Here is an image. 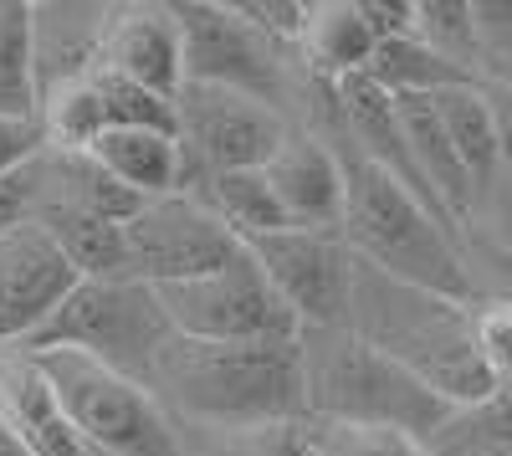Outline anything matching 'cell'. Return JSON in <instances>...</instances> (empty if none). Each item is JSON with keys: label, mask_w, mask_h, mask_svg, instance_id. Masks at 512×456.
<instances>
[{"label": "cell", "mask_w": 512, "mask_h": 456, "mask_svg": "<svg viewBox=\"0 0 512 456\" xmlns=\"http://www.w3.org/2000/svg\"><path fill=\"white\" fill-rule=\"evenodd\" d=\"M303 129L318 134L338 159V175H344V221H338V236L354 252V262H369L384 277L415 282L425 293L472 303V277H466V262H461V241L405 185H395L374 159L359 154V144L344 134V118H338L333 82L318 93Z\"/></svg>", "instance_id": "obj_1"}, {"label": "cell", "mask_w": 512, "mask_h": 456, "mask_svg": "<svg viewBox=\"0 0 512 456\" xmlns=\"http://www.w3.org/2000/svg\"><path fill=\"white\" fill-rule=\"evenodd\" d=\"M344 328H354L369 349L410 369L446 405H466L492 390V369L472 344V303L425 293L415 282L384 277L369 262H354Z\"/></svg>", "instance_id": "obj_2"}, {"label": "cell", "mask_w": 512, "mask_h": 456, "mask_svg": "<svg viewBox=\"0 0 512 456\" xmlns=\"http://www.w3.org/2000/svg\"><path fill=\"white\" fill-rule=\"evenodd\" d=\"M144 390L169 421H303V364L292 344H205L169 334Z\"/></svg>", "instance_id": "obj_3"}, {"label": "cell", "mask_w": 512, "mask_h": 456, "mask_svg": "<svg viewBox=\"0 0 512 456\" xmlns=\"http://www.w3.org/2000/svg\"><path fill=\"white\" fill-rule=\"evenodd\" d=\"M297 364H303V421L318 426L400 431L425 441L451 410L410 369L369 349L354 328H303Z\"/></svg>", "instance_id": "obj_4"}, {"label": "cell", "mask_w": 512, "mask_h": 456, "mask_svg": "<svg viewBox=\"0 0 512 456\" xmlns=\"http://www.w3.org/2000/svg\"><path fill=\"white\" fill-rule=\"evenodd\" d=\"M185 41V82H216L256 103L277 108L292 129L303 123L318 77L297 62L292 47L256 31L231 0H169Z\"/></svg>", "instance_id": "obj_5"}, {"label": "cell", "mask_w": 512, "mask_h": 456, "mask_svg": "<svg viewBox=\"0 0 512 456\" xmlns=\"http://www.w3.org/2000/svg\"><path fill=\"white\" fill-rule=\"evenodd\" d=\"M31 359L88 456H175V426L139 380L72 349H47Z\"/></svg>", "instance_id": "obj_6"}, {"label": "cell", "mask_w": 512, "mask_h": 456, "mask_svg": "<svg viewBox=\"0 0 512 456\" xmlns=\"http://www.w3.org/2000/svg\"><path fill=\"white\" fill-rule=\"evenodd\" d=\"M169 313L149 282L134 277H82L72 287V298L36 328V339L21 344L26 354L47 349H72L88 354L128 380H149L154 354L169 344Z\"/></svg>", "instance_id": "obj_7"}, {"label": "cell", "mask_w": 512, "mask_h": 456, "mask_svg": "<svg viewBox=\"0 0 512 456\" xmlns=\"http://www.w3.org/2000/svg\"><path fill=\"white\" fill-rule=\"evenodd\" d=\"M159 303L175 334L205 344H292L303 334V323L277 298V287L246 246L210 277L159 287Z\"/></svg>", "instance_id": "obj_8"}, {"label": "cell", "mask_w": 512, "mask_h": 456, "mask_svg": "<svg viewBox=\"0 0 512 456\" xmlns=\"http://www.w3.org/2000/svg\"><path fill=\"white\" fill-rule=\"evenodd\" d=\"M292 134V123L256 103L236 88H216V82H185L175 93V144L185 180L200 175H226V170H262L272 149Z\"/></svg>", "instance_id": "obj_9"}, {"label": "cell", "mask_w": 512, "mask_h": 456, "mask_svg": "<svg viewBox=\"0 0 512 456\" xmlns=\"http://www.w3.org/2000/svg\"><path fill=\"white\" fill-rule=\"evenodd\" d=\"M123 252H128V277L149 282L159 293V287L195 282V277H210L216 267H226L241 252V241L195 195L175 190V195L144 200L123 221Z\"/></svg>", "instance_id": "obj_10"}, {"label": "cell", "mask_w": 512, "mask_h": 456, "mask_svg": "<svg viewBox=\"0 0 512 456\" xmlns=\"http://www.w3.org/2000/svg\"><path fill=\"white\" fill-rule=\"evenodd\" d=\"M303 328H344L354 252L338 231H272L241 241Z\"/></svg>", "instance_id": "obj_11"}, {"label": "cell", "mask_w": 512, "mask_h": 456, "mask_svg": "<svg viewBox=\"0 0 512 456\" xmlns=\"http://www.w3.org/2000/svg\"><path fill=\"white\" fill-rule=\"evenodd\" d=\"M82 277L57 252V241L36 221H21L0 236V344H31Z\"/></svg>", "instance_id": "obj_12"}, {"label": "cell", "mask_w": 512, "mask_h": 456, "mask_svg": "<svg viewBox=\"0 0 512 456\" xmlns=\"http://www.w3.org/2000/svg\"><path fill=\"white\" fill-rule=\"evenodd\" d=\"M98 67L175 103L185 88V41L169 0H118L103 16Z\"/></svg>", "instance_id": "obj_13"}, {"label": "cell", "mask_w": 512, "mask_h": 456, "mask_svg": "<svg viewBox=\"0 0 512 456\" xmlns=\"http://www.w3.org/2000/svg\"><path fill=\"white\" fill-rule=\"evenodd\" d=\"M262 180L287 231H338V221H344V175L318 134L292 129L262 164Z\"/></svg>", "instance_id": "obj_14"}, {"label": "cell", "mask_w": 512, "mask_h": 456, "mask_svg": "<svg viewBox=\"0 0 512 456\" xmlns=\"http://www.w3.org/2000/svg\"><path fill=\"white\" fill-rule=\"evenodd\" d=\"M103 0H31V77L36 103L98 72Z\"/></svg>", "instance_id": "obj_15"}, {"label": "cell", "mask_w": 512, "mask_h": 456, "mask_svg": "<svg viewBox=\"0 0 512 456\" xmlns=\"http://www.w3.org/2000/svg\"><path fill=\"white\" fill-rule=\"evenodd\" d=\"M0 421L16 431V441L31 456H88V446L77 441V431L52 405L36 359L11 344H0Z\"/></svg>", "instance_id": "obj_16"}, {"label": "cell", "mask_w": 512, "mask_h": 456, "mask_svg": "<svg viewBox=\"0 0 512 456\" xmlns=\"http://www.w3.org/2000/svg\"><path fill=\"white\" fill-rule=\"evenodd\" d=\"M374 47H379V36L369 31L359 0H308L292 52L318 82H344L364 72Z\"/></svg>", "instance_id": "obj_17"}, {"label": "cell", "mask_w": 512, "mask_h": 456, "mask_svg": "<svg viewBox=\"0 0 512 456\" xmlns=\"http://www.w3.org/2000/svg\"><path fill=\"white\" fill-rule=\"evenodd\" d=\"M88 154L103 164L123 190H134L139 200L175 195L180 175H185L175 134H154V129H108Z\"/></svg>", "instance_id": "obj_18"}, {"label": "cell", "mask_w": 512, "mask_h": 456, "mask_svg": "<svg viewBox=\"0 0 512 456\" xmlns=\"http://www.w3.org/2000/svg\"><path fill=\"white\" fill-rule=\"evenodd\" d=\"M420 446L425 456H512V375L492 380V390L477 400L451 405Z\"/></svg>", "instance_id": "obj_19"}, {"label": "cell", "mask_w": 512, "mask_h": 456, "mask_svg": "<svg viewBox=\"0 0 512 456\" xmlns=\"http://www.w3.org/2000/svg\"><path fill=\"white\" fill-rule=\"evenodd\" d=\"M431 113H436V123H441L446 144L456 149L466 180H472V200H477V190L502 170V164H497V134H492V113H487L482 82H456V88L431 93Z\"/></svg>", "instance_id": "obj_20"}, {"label": "cell", "mask_w": 512, "mask_h": 456, "mask_svg": "<svg viewBox=\"0 0 512 456\" xmlns=\"http://www.w3.org/2000/svg\"><path fill=\"white\" fill-rule=\"evenodd\" d=\"M185 195H195L210 216H216L236 241H256V236H272L287 231L277 200L262 180V170H226V175H200L180 185Z\"/></svg>", "instance_id": "obj_21"}, {"label": "cell", "mask_w": 512, "mask_h": 456, "mask_svg": "<svg viewBox=\"0 0 512 456\" xmlns=\"http://www.w3.org/2000/svg\"><path fill=\"white\" fill-rule=\"evenodd\" d=\"M175 426V456H313L303 421H169Z\"/></svg>", "instance_id": "obj_22"}, {"label": "cell", "mask_w": 512, "mask_h": 456, "mask_svg": "<svg viewBox=\"0 0 512 456\" xmlns=\"http://www.w3.org/2000/svg\"><path fill=\"white\" fill-rule=\"evenodd\" d=\"M36 226L57 241V252L72 262L77 277H128V252H123V226L103 216H77V211H47Z\"/></svg>", "instance_id": "obj_23"}, {"label": "cell", "mask_w": 512, "mask_h": 456, "mask_svg": "<svg viewBox=\"0 0 512 456\" xmlns=\"http://www.w3.org/2000/svg\"><path fill=\"white\" fill-rule=\"evenodd\" d=\"M359 77H369L374 88L390 93V98H431V93H441V88H456V82H472L466 72L446 67L436 52H425L415 36L379 41Z\"/></svg>", "instance_id": "obj_24"}, {"label": "cell", "mask_w": 512, "mask_h": 456, "mask_svg": "<svg viewBox=\"0 0 512 456\" xmlns=\"http://www.w3.org/2000/svg\"><path fill=\"white\" fill-rule=\"evenodd\" d=\"M0 118H36L31 0H0Z\"/></svg>", "instance_id": "obj_25"}, {"label": "cell", "mask_w": 512, "mask_h": 456, "mask_svg": "<svg viewBox=\"0 0 512 456\" xmlns=\"http://www.w3.org/2000/svg\"><path fill=\"white\" fill-rule=\"evenodd\" d=\"M425 52L477 82V41H472V0H415V31Z\"/></svg>", "instance_id": "obj_26"}, {"label": "cell", "mask_w": 512, "mask_h": 456, "mask_svg": "<svg viewBox=\"0 0 512 456\" xmlns=\"http://www.w3.org/2000/svg\"><path fill=\"white\" fill-rule=\"evenodd\" d=\"M93 93L103 103V123L108 129H154V134H175V103L139 88L118 72H93Z\"/></svg>", "instance_id": "obj_27"}, {"label": "cell", "mask_w": 512, "mask_h": 456, "mask_svg": "<svg viewBox=\"0 0 512 456\" xmlns=\"http://www.w3.org/2000/svg\"><path fill=\"white\" fill-rule=\"evenodd\" d=\"M477 82L512 77V0H472Z\"/></svg>", "instance_id": "obj_28"}, {"label": "cell", "mask_w": 512, "mask_h": 456, "mask_svg": "<svg viewBox=\"0 0 512 456\" xmlns=\"http://www.w3.org/2000/svg\"><path fill=\"white\" fill-rule=\"evenodd\" d=\"M461 241H477V246H487V252L512 257V170H497V175L477 190Z\"/></svg>", "instance_id": "obj_29"}, {"label": "cell", "mask_w": 512, "mask_h": 456, "mask_svg": "<svg viewBox=\"0 0 512 456\" xmlns=\"http://www.w3.org/2000/svg\"><path fill=\"white\" fill-rule=\"evenodd\" d=\"M303 426L313 456H425V446L400 431H359V426H318V421Z\"/></svg>", "instance_id": "obj_30"}, {"label": "cell", "mask_w": 512, "mask_h": 456, "mask_svg": "<svg viewBox=\"0 0 512 456\" xmlns=\"http://www.w3.org/2000/svg\"><path fill=\"white\" fill-rule=\"evenodd\" d=\"M472 344H477L482 364L492 369V380L512 375V303H502V298L472 303Z\"/></svg>", "instance_id": "obj_31"}, {"label": "cell", "mask_w": 512, "mask_h": 456, "mask_svg": "<svg viewBox=\"0 0 512 456\" xmlns=\"http://www.w3.org/2000/svg\"><path fill=\"white\" fill-rule=\"evenodd\" d=\"M231 6H236L256 31H267L272 41H282V47H297V31H303L308 0H231Z\"/></svg>", "instance_id": "obj_32"}, {"label": "cell", "mask_w": 512, "mask_h": 456, "mask_svg": "<svg viewBox=\"0 0 512 456\" xmlns=\"http://www.w3.org/2000/svg\"><path fill=\"white\" fill-rule=\"evenodd\" d=\"M41 149V129H36V118H0V180L16 175L21 164H31Z\"/></svg>", "instance_id": "obj_33"}, {"label": "cell", "mask_w": 512, "mask_h": 456, "mask_svg": "<svg viewBox=\"0 0 512 456\" xmlns=\"http://www.w3.org/2000/svg\"><path fill=\"white\" fill-rule=\"evenodd\" d=\"M482 93H487L492 134H497V164L512 170V88H502V82H482Z\"/></svg>", "instance_id": "obj_34"}, {"label": "cell", "mask_w": 512, "mask_h": 456, "mask_svg": "<svg viewBox=\"0 0 512 456\" xmlns=\"http://www.w3.org/2000/svg\"><path fill=\"white\" fill-rule=\"evenodd\" d=\"M0 456H31V451L16 441V431H11L6 421H0Z\"/></svg>", "instance_id": "obj_35"}, {"label": "cell", "mask_w": 512, "mask_h": 456, "mask_svg": "<svg viewBox=\"0 0 512 456\" xmlns=\"http://www.w3.org/2000/svg\"><path fill=\"white\" fill-rule=\"evenodd\" d=\"M502 88H512V77H502Z\"/></svg>", "instance_id": "obj_36"}]
</instances>
